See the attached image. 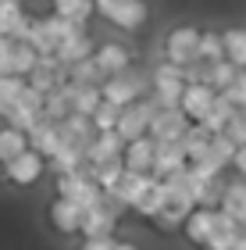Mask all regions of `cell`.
<instances>
[{
	"mask_svg": "<svg viewBox=\"0 0 246 250\" xmlns=\"http://www.w3.org/2000/svg\"><path fill=\"white\" fill-rule=\"evenodd\" d=\"M143 93H147V75L132 72V68L111 72V75H104V83H100V97L111 100L114 107H125L132 100H139Z\"/></svg>",
	"mask_w": 246,
	"mask_h": 250,
	"instance_id": "cell-1",
	"label": "cell"
},
{
	"mask_svg": "<svg viewBox=\"0 0 246 250\" xmlns=\"http://www.w3.org/2000/svg\"><path fill=\"white\" fill-rule=\"evenodd\" d=\"M118 208H121V204L111 197V193H104L96 204L82 208L79 232L82 236H111V232H114V222H118Z\"/></svg>",
	"mask_w": 246,
	"mask_h": 250,
	"instance_id": "cell-2",
	"label": "cell"
},
{
	"mask_svg": "<svg viewBox=\"0 0 246 250\" xmlns=\"http://www.w3.org/2000/svg\"><path fill=\"white\" fill-rule=\"evenodd\" d=\"M57 193H61V197H72L79 208H89V204H96L100 197H104V189L89 179L86 165L72 168V172H57Z\"/></svg>",
	"mask_w": 246,
	"mask_h": 250,
	"instance_id": "cell-3",
	"label": "cell"
},
{
	"mask_svg": "<svg viewBox=\"0 0 246 250\" xmlns=\"http://www.w3.org/2000/svg\"><path fill=\"white\" fill-rule=\"evenodd\" d=\"M93 11H100L118 29H139L147 21V4L143 0H93Z\"/></svg>",
	"mask_w": 246,
	"mask_h": 250,
	"instance_id": "cell-4",
	"label": "cell"
},
{
	"mask_svg": "<svg viewBox=\"0 0 246 250\" xmlns=\"http://www.w3.org/2000/svg\"><path fill=\"white\" fill-rule=\"evenodd\" d=\"M4 175L15 186H32L43 175V154L32 150V146H25L21 154H15L11 161H4Z\"/></svg>",
	"mask_w": 246,
	"mask_h": 250,
	"instance_id": "cell-5",
	"label": "cell"
},
{
	"mask_svg": "<svg viewBox=\"0 0 246 250\" xmlns=\"http://www.w3.org/2000/svg\"><path fill=\"white\" fill-rule=\"evenodd\" d=\"M214 93H218V89L210 83H186L182 97H178V111H182L189 122H200L207 115V107L214 104Z\"/></svg>",
	"mask_w": 246,
	"mask_h": 250,
	"instance_id": "cell-6",
	"label": "cell"
},
{
	"mask_svg": "<svg viewBox=\"0 0 246 250\" xmlns=\"http://www.w3.org/2000/svg\"><path fill=\"white\" fill-rule=\"evenodd\" d=\"M186 125H189V118L178 107H157L147 122V136L150 140H178L186 132Z\"/></svg>",
	"mask_w": 246,
	"mask_h": 250,
	"instance_id": "cell-7",
	"label": "cell"
},
{
	"mask_svg": "<svg viewBox=\"0 0 246 250\" xmlns=\"http://www.w3.org/2000/svg\"><path fill=\"white\" fill-rule=\"evenodd\" d=\"M39 115H43V93H39V89H32V86L25 83V89H21L18 100H15V107L7 111V125H15V129L25 132Z\"/></svg>",
	"mask_w": 246,
	"mask_h": 250,
	"instance_id": "cell-8",
	"label": "cell"
},
{
	"mask_svg": "<svg viewBox=\"0 0 246 250\" xmlns=\"http://www.w3.org/2000/svg\"><path fill=\"white\" fill-rule=\"evenodd\" d=\"M150 183H153V175H143V172H129V168H121L118 183L111 186V189H104V193H111L118 204H129V208H136V204L143 200V193L150 189Z\"/></svg>",
	"mask_w": 246,
	"mask_h": 250,
	"instance_id": "cell-9",
	"label": "cell"
},
{
	"mask_svg": "<svg viewBox=\"0 0 246 250\" xmlns=\"http://www.w3.org/2000/svg\"><path fill=\"white\" fill-rule=\"evenodd\" d=\"M196 40H200V29H193V25H182V29L168 32V43H164L168 61H171V64L196 61Z\"/></svg>",
	"mask_w": 246,
	"mask_h": 250,
	"instance_id": "cell-10",
	"label": "cell"
},
{
	"mask_svg": "<svg viewBox=\"0 0 246 250\" xmlns=\"http://www.w3.org/2000/svg\"><path fill=\"white\" fill-rule=\"evenodd\" d=\"M121 168L150 175V168H153V140H150L147 132L136 136V140H129L125 146H121Z\"/></svg>",
	"mask_w": 246,
	"mask_h": 250,
	"instance_id": "cell-11",
	"label": "cell"
},
{
	"mask_svg": "<svg viewBox=\"0 0 246 250\" xmlns=\"http://www.w3.org/2000/svg\"><path fill=\"white\" fill-rule=\"evenodd\" d=\"M25 136H29V146L32 150H39L43 157H54V150L61 146V132H57V122L54 118H47V115H39L36 122L25 129Z\"/></svg>",
	"mask_w": 246,
	"mask_h": 250,
	"instance_id": "cell-12",
	"label": "cell"
},
{
	"mask_svg": "<svg viewBox=\"0 0 246 250\" xmlns=\"http://www.w3.org/2000/svg\"><path fill=\"white\" fill-rule=\"evenodd\" d=\"M218 214H221L218 208H204V204H196V208L182 218L186 236H189V240H193L196 247H204V243H207V236L214 232V225H218Z\"/></svg>",
	"mask_w": 246,
	"mask_h": 250,
	"instance_id": "cell-13",
	"label": "cell"
},
{
	"mask_svg": "<svg viewBox=\"0 0 246 250\" xmlns=\"http://www.w3.org/2000/svg\"><path fill=\"white\" fill-rule=\"evenodd\" d=\"M182 165H186V150H182L178 140H153V168H150V175L164 179L168 172H175V168H182Z\"/></svg>",
	"mask_w": 246,
	"mask_h": 250,
	"instance_id": "cell-14",
	"label": "cell"
},
{
	"mask_svg": "<svg viewBox=\"0 0 246 250\" xmlns=\"http://www.w3.org/2000/svg\"><path fill=\"white\" fill-rule=\"evenodd\" d=\"M121 146L125 140L114 132V129H104V132H93L86 143V161L96 165V161H111V157H121Z\"/></svg>",
	"mask_w": 246,
	"mask_h": 250,
	"instance_id": "cell-15",
	"label": "cell"
},
{
	"mask_svg": "<svg viewBox=\"0 0 246 250\" xmlns=\"http://www.w3.org/2000/svg\"><path fill=\"white\" fill-rule=\"evenodd\" d=\"M79 218H82V208H79L72 197H61V193H57V200L50 204V222H54V229H61V232H79Z\"/></svg>",
	"mask_w": 246,
	"mask_h": 250,
	"instance_id": "cell-16",
	"label": "cell"
},
{
	"mask_svg": "<svg viewBox=\"0 0 246 250\" xmlns=\"http://www.w3.org/2000/svg\"><path fill=\"white\" fill-rule=\"evenodd\" d=\"M218 208L236 218L239 225H246V183H225L221 186V197H218Z\"/></svg>",
	"mask_w": 246,
	"mask_h": 250,
	"instance_id": "cell-17",
	"label": "cell"
},
{
	"mask_svg": "<svg viewBox=\"0 0 246 250\" xmlns=\"http://www.w3.org/2000/svg\"><path fill=\"white\" fill-rule=\"evenodd\" d=\"M89 50H93V43H89L86 29H82V32H72V36H64V40L57 43V47H54V58H57L61 64H72V61L86 58Z\"/></svg>",
	"mask_w": 246,
	"mask_h": 250,
	"instance_id": "cell-18",
	"label": "cell"
},
{
	"mask_svg": "<svg viewBox=\"0 0 246 250\" xmlns=\"http://www.w3.org/2000/svg\"><path fill=\"white\" fill-rule=\"evenodd\" d=\"M64 86H68V104H72V111H79V115H93V107L100 104V86H79V83H68L64 79Z\"/></svg>",
	"mask_w": 246,
	"mask_h": 250,
	"instance_id": "cell-19",
	"label": "cell"
},
{
	"mask_svg": "<svg viewBox=\"0 0 246 250\" xmlns=\"http://www.w3.org/2000/svg\"><path fill=\"white\" fill-rule=\"evenodd\" d=\"M68 83H79V86H100L104 83V72H100V64L93 61V54H86V58L68 64Z\"/></svg>",
	"mask_w": 246,
	"mask_h": 250,
	"instance_id": "cell-20",
	"label": "cell"
},
{
	"mask_svg": "<svg viewBox=\"0 0 246 250\" xmlns=\"http://www.w3.org/2000/svg\"><path fill=\"white\" fill-rule=\"evenodd\" d=\"M93 61L100 64V72H104V75H111V72L129 68V50L121 47V43H104V47L93 54Z\"/></svg>",
	"mask_w": 246,
	"mask_h": 250,
	"instance_id": "cell-21",
	"label": "cell"
},
{
	"mask_svg": "<svg viewBox=\"0 0 246 250\" xmlns=\"http://www.w3.org/2000/svg\"><path fill=\"white\" fill-rule=\"evenodd\" d=\"M207 140H210V132L204 129V125H200V122H189V125H186V132L178 136V143H182V150H186V161H193V157L204 154Z\"/></svg>",
	"mask_w": 246,
	"mask_h": 250,
	"instance_id": "cell-22",
	"label": "cell"
},
{
	"mask_svg": "<svg viewBox=\"0 0 246 250\" xmlns=\"http://www.w3.org/2000/svg\"><path fill=\"white\" fill-rule=\"evenodd\" d=\"M39 54L29 47L25 40H11V47H7V61H11V72L15 75H29V68L36 64Z\"/></svg>",
	"mask_w": 246,
	"mask_h": 250,
	"instance_id": "cell-23",
	"label": "cell"
},
{
	"mask_svg": "<svg viewBox=\"0 0 246 250\" xmlns=\"http://www.w3.org/2000/svg\"><path fill=\"white\" fill-rule=\"evenodd\" d=\"M204 154H207L218 168H228V165H232V154H236V143H232L225 132H210V140H207V146H204Z\"/></svg>",
	"mask_w": 246,
	"mask_h": 250,
	"instance_id": "cell-24",
	"label": "cell"
},
{
	"mask_svg": "<svg viewBox=\"0 0 246 250\" xmlns=\"http://www.w3.org/2000/svg\"><path fill=\"white\" fill-rule=\"evenodd\" d=\"M232 111H236V107H232L221 93H214V104L207 107V115L200 118V125H204L207 132H221V129H225V122L232 118Z\"/></svg>",
	"mask_w": 246,
	"mask_h": 250,
	"instance_id": "cell-25",
	"label": "cell"
},
{
	"mask_svg": "<svg viewBox=\"0 0 246 250\" xmlns=\"http://www.w3.org/2000/svg\"><path fill=\"white\" fill-rule=\"evenodd\" d=\"M25 146H29V136L21 129H15V125H4V129H0V165L11 161L15 154H21Z\"/></svg>",
	"mask_w": 246,
	"mask_h": 250,
	"instance_id": "cell-26",
	"label": "cell"
},
{
	"mask_svg": "<svg viewBox=\"0 0 246 250\" xmlns=\"http://www.w3.org/2000/svg\"><path fill=\"white\" fill-rule=\"evenodd\" d=\"M89 179L100 186V189H111L118 183V175H121V157H111V161H96V165H89L86 168Z\"/></svg>",
	"mask_w": 246,
	"mask_h": 250,
	"instance_id": "cell-27",
	"label": "cell"
},
{
	"mask_svg": "<svg viewBox=\"0 0 246 250\" xmlns=\"http://www.w3.org/2000/svg\"><path fill=\"white\" fill-rule=\"evenodd\" d=\"M221 43H225V58L236 64V68H246V29L221 32Z\"/></svg>",
	"mask_w": 246,
	"mask_h": 250,
	"instance_id": "cell-28",
	"label": "cell"
},
{
	"mask_svg": "<svg viewBox=\"0 0 246 250\" xmlns=\"http://www.w3.org/2000/svg\"><path fill=\"white\" fill-rule=\"evenodd\" d=\"M54 15L68 18V21H79L86 25L89 15H93V0H54Z\"/></svg>",
	"mask_w": 246,
	"mask_h": 250,
	"instance_id": "cell-29",
	"label": "cell"
},
{
	"mask_svg": "<svg viewBox=\"0 0 246 250\" xmlns=\"http://www.w3.org/2000/svg\"><path fill=\"white\" fill-rule=\"evenodd\" d=\"M54 165H57V172H72V168H82L86 165V150L82 146H75V143H64L54 150Z\"/></svg>",
	"mask_w": 246,
	"mask_h": 250,
	"instance_id": "cell-30",
	"label": "cell"
},
{
	"mask_svg": "<svg viewBox=\"0 0 246 250\" xmlns=\"http://www.w3.org/2000/svg\"><path fill=\"white\" fill-rule=\"evenodd\" d=\"M21 89H25V75H4L0 79V118H7V111L15 107Z\"/></svg>",
	"mask_w": 246,
	"mask_h": 250,
	"instance_id": "cell-31",
	"label": "cell"
},
{
	"mask_svg": "<svg viewBox=\"0 0 246 250\" xmlns=\"http://www.w3.org/2000/svg\"><path fill=\"white\" fill-rule=\"evenodd\" d=\"M196 58H200V61H218V58H225V43H221L218 32H200V40H196Z\"/></svg>",
	"mask_w": 246,
	"mask_h": 250,
	"instance_id": "cell-32",
	"label": "cell"
},
{
	"mask_svg": "<svg viewBox=\"0 0 246 250\" xmlns=\"http://www.w3.org/2000/svg\"><path fill=\"white\" fill-rule=\"evenodd\" d=\"M21 18H25V7H21V0H0V32H15L21 25Z\"/></svg>",
	"mask_w": 246,
	"mask_h": 250,
	"instance_id": "cell-33",
	"label": "cell"
},
{
	"mask_svg": "<svg viewBox=\"0 0 246 250\" xmlns=\"http://www.w3.org/2000/svg\"><path fill=\"white\" fill-rule=\"evenodd\" d=\"M221 97L228 100L232 107H246V68H236V75H232V83L225 89H218Z\"/></svg>",
	"mask_w": 246,
	"mask_h": 250,
	"instance_id": "cell-34",
	"label": "cell"
},
{
	"mask_svg": "<svg viewBox=\"0 0 246 250\" xmlns=\"http://www.w3.org/2000/svg\"><path fill=\"white\" fill-rule=\"evenodd\" d=\"M89 125H93L96 132L114 129V125H118V107L111 104V100H100V104L93 107V115H89Z\"/></svg>",
	"mask_w": 246,
	"mask_h": 250,
	"instance_id": "cell-35",
	"label": "cell"
},
{
	"mask_svg": "<svg viewBox=\"0 0 246 250\" xmlns=\"http://www.w3.org/2000/svg\"><path fill=\"white\" fill-rule=\"evenodd\" d=\"M232 75H236V64H232L228 58H218V61H210V79H207V83L214 89H225L232 83Z\"/></svg>",
	"mask_w": 246,
	"mask_h": 250,
	"instance_id": "cell-36",
	"label": "cell"
},
{
	"mask_svg": "<svg viewBox=\"0 0 246 250\" xmlns=\"http://www.w3.org/2000/svg\"><path fill=\"white\" fill-rule=\"evenodd\" d=\"M221 132H225L232 143H246V107L232 111V118L225 122V129H221Z\"/></svg>",
	"mask_w": 246,
	"mask_h": 250,
	"instance_id": "cell-37",
	"label": "cell"
},
{
	"mask_svg": "<svg viewBox=\"0 0 246 250\" xmlns=\"http://www.w3.org/2000/svg\"><path fill=\"white\" fill-rule=\"evenodd\" d=\"M82 250H114V240L111 236H86Z\"/></svg>",
	"mask_w": 246,
	"mask_h": 250,
	"instance_id": "cell-38",
	"label": "cell"
},
{
	"mask_svg": "<svg viewBox=\"0 0 246 250\" xmlns=\"http://www.w3.org/2000/svg\"><path fill=\"white\" fill-rule=\"evenodd\" d=\"M232 168L239 175H246V143H236V154H232Z\"/></svg>",
	"mask_w": 246,
	"mask_h": 250,
	"instance_id": "cell-39",
	"label": "cell"
},
{
	"mask_svg": "<svg viewBox=\"0 0 246 250\" xmlns=\"http://www.w3.org/2000/svg\"><path fill=\"white\" fill-rule=\"evenodd\" d=\"M228 250H246V225H239V232H236V240H232Z\"/></svg>",
	"mask_w": 246,
	"mask_h": 250,
	"instance_id": "cell-40",
	"label": "cell"
},
{
	"mask_svg": "<svg viewBox=\"0 0 246 250\" xmlns=\"http://www.w3.org/2000/svg\"><path fill=\"white\" fill-rule=\"evenodd\" d=\"M4 75H15V72H11V61H7V54H0V79H4Z\"/></svg>",
	"mask_w": 246,
	"mask_h": 250,
	"instance_id": "cell-41",
	"label": "cell"
},
{
	"mask_svg": "<svg viewBox=\"0 0 246 250\" xmlns=\"http://www.w3.org/2000/svg\"><path fill=\"white\" fill-rule=\"evenodd\" d=\"M7 47H11V36H7V32H0V54H7Z\"/></svg>",
	"mask_w": 246,
	"mask_h": 250,
	"instance_id": "cell-42",
	"label": "cell"
},
{
	"mask_svg": "<svg viewBox=\"0 0 246 250\" xmlns=\"http://www.w3.org/2000/svg\"><path fill=\"white\" fill-rule=\"evenodd\" d=\"M114 250H136L132 243H114Z\"/></svg>",
	"mask_w": 246,
	"mask_h": 250,
	"instance_id": "cell-43",
	"label": "cell"
}]
</instances>
